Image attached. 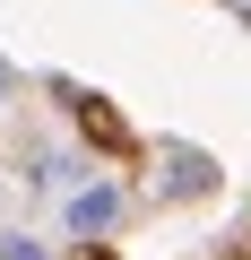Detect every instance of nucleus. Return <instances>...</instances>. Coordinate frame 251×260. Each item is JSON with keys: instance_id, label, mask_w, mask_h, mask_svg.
Wrapping results in <instances>:
<instances>
[{"instance_id": "f257e3e1", "label": "nucleus", "mask_w": 251, "mask_h": 260, "mask_svg": "<svg viewBox=\"0 0 251 260\" xmlns=\"http://www.w3.org/2000/svg\"><path fill=\"white\" fill-rule=\"evenodd\" d=\"M61 225H69V234H104V225H121V191H113V182H95V191H69Z\"/></svg>"}, {"instance_id": "20e7f679", "label": "nucleus", "mask_w": 251, "mask_h": 260, "mask_svg": "<svg viewBox=\"0 0 251 260\" xmlns=\"http://www.w3.org/2000/svg\"><path fill=\"white\" fill-rule=\"evenodd\" d=\"M0 260H52V251H44L35 234H0Z\"/></svg>"}, {"instance_id": "39448f33", "label": "nucleus", "mask_w": 251, "mask_h": 260, "mask_svg": "<svg viewBox=\"0 0 251 260\" xmlns=\"http://www.w3.org/2000/svg\"><path fill=\"white\" fill-rule=\"evenodd\" d=\"M9 87H18V78H9V61H0V104H9Z\"/></svg>"}, {"instance_id": "7ed1b4c3", "label": "nucleus", "mask_w": 251, "mask_h": 260, "mask_svg": "<svg viewBox=\"0 0 251 260\" xmlns=\"http://www.w3.org/2000/svg\"><path fill=\"white\" fill-rule=\"evenodd\" d=\"M165 165H173V182H165V191H217V165H208L199 148H165Z\"/></svg>"}, {"instance_id": "f03ea898", "label": "nucleus", "mask_w": 251, "mask_h": 260, "mask_svg": "<svg viewBox=\"0 0 251 260\" xmlns=\"http://www.w3.org/2000/svg\"><path fill=\"white\" fill-rule=\"evenodd\" d=\"M61 95H69V113H78V130H87V139L130 148V121H113V113H104V95H87V87H61Z\"/></svg>"}, {"instance_id": "423d86ee", "label": "nucleus", "mask_w": 251, "mask_h": 260, "mask_svg": "<svg viewBox=\"0 0 251 260\" xmlns=\"http://www.w3.org/2000/svg\"><path fill=\"white\" fill-rule=\"evenodd\" d=\"M78 260H113V251H78Z\"/></svg>"}]
</instances>
